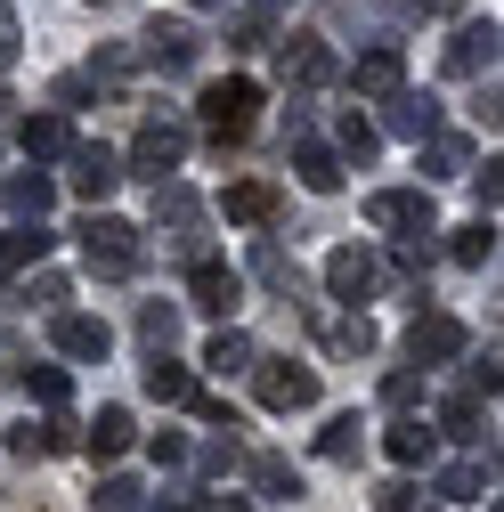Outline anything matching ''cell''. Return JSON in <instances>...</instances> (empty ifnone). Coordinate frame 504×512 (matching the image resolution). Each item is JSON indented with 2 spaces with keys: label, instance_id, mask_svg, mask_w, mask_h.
<instances>
[{
  "label": "cell",
  "instance_id": "1",
  "mask_svg": "<svg viewBox=\"0 0 504 512\" xmlns=\"http://www.w3.org/2000/svg\"><path fill=\"white\" fill-rule=\"evenodd\" d=\"M252 122H261V82H252V74L204 82V98H196V131H204L212 147H244Z\"/></svg>",
  "mask_w": 504,
  "mask_h": 512
},
{
  "label": "cell",
  "instance_id": "2",
  "mask_svg": "<svg viewBox=\"0 0 504 512\" xmlns=\"http://www.w3.org/2000/svg\"><path fill=\"white\" fill-rule=\"evenodd\" d=\"M74 236H82V269H90V277H106V285L139 277V261H147V236H139L131 220H114V212H90Z\"/></svg>",
  "mask_w": 504,
  "mask_h": 512
},
{
  "label": "cell",
  "instance_id": "3",
  "mask_svg": "<svg viewBox=\"0 0 504 512\" xmlns=\"http://www.w3.org/2000/svg\"><path fill=\"white\" fill-rule=\"evenodd\" d=\"M366 228H383L391 244H431L439 236L431 187H374V196H366Z\"/></svg>",
  "mask_w": 504,
  "mask_h": 512
},
{
  "label": "cell",
  "instance_id": "4",
  "mask_svg": "<svg viewBox=\"0 0 504 512\" xmlns=\"http://www.w3.org/2000/svg\"><path fill=\"white\" fill-rule=\"evenodd\" d=\"M187 155V122L179 114H139V131H131V155H122V179H171Z\"/></svg>",
  "mask_w": 504,
  "mask_h": 512
},
{
  "label": "cell",
  "instance_id": "5",
  "mask_svg": "<svg viewBox=\"0 0 504 512\" xmlns=\"http://www.w3.org/2000/svg\"><path fill=\"white\" fill-rule=\"evenodd\" d=\"M252 399L269 415H309L318 407V366L301 358H252Z\"/></svg>",
  "mask_w": 504,
  "mask_h": 512
},
{
  "label": "cell",
  "instance_id": "6",
  "mask_svg": "<svg viewBox=\"0 0 504 512\" xmlns=\"http://www.w3.org/2000/svg\"><path fill=\"white\" fill-rule=\"evenodd\" d=\"M139 57H147L155 74H196L204 66V33L187 25V17H155L147 41H139Z\"/></svg>",
  "mask_w": 504,
  "mask_h": 512
},
{
  "label": "cell",
  "instance_id": "7",
  "mask_svg": "<svg viewBox=\"0 0 504 512\" xmlns=\"http://www.w3.org/2000/svg\"><path fill=\"white\" fill-rule=\"evenodd\" d=\"M155 228H171V244L187 252V261H204V204H196V187L163 179L155 187Z\"/></svg>",
  "mask_w": 504,
  "mask_h": 512
},
{
  "label": "cell",
  "instance_id": "8",
  "mask_svg": "<svg viewBox=\"0 0 504 512\" xmlns=\"http://www.w3.org/2000/svg\"><path fill=\"white\" fill-rule=\"evenodd\" d=\"M374 285H383V261H374L366 244H334V252H326V293H334V301L358 309V301H374Z\"/></svg>",
  "mask_w": 504,
  "mask_h": 512
},
{
  "label": "cell",
  "instance_id": "9",
  "mask_svg": "<svg viewBox=\"0 0 504 512\" xmlns=\"http://www.w3.org/2000/svg\"><path fill=\"white\" fill-rule=\"evenodd\" d=\"M187 301H196L204 317H236V301H244V277L220 261V252H204V261H187Z\"/></svg>",
  "mask_w": 504,
  "mask_h": 512
},
{
  "label": "cell",
  "instance_id": "10",
  "mask_svg": "<svg viewBox=\"0 0 504 512\" xmlns=\"http://www.w3.org/2000/svg\"><path fill=\"white\" fill-rule=\"evenodd\" d=\"M277 74H285L293 90H326V82H334V49H326V33H285V41H277Z\"/></svg>",
  "mask_w": 504,
  "mask_h": 512
},
{
  "label": "cell",
  "instance_id": "11",
  "mask_svg": "<svg viewBox=\"0 0 504 512\" xmlns=\"http://www.w3.org/2000/svg\"><path fill=\"white\" fill-rule=\"evenodd\" d=\"M220 212H228V228H277L285 187H277V179H228V187H220Z\"/></svg>",
  "mask_w": 504,
  "mask_h": 512
},
{
  "label": "cell",
  "instance_id": "12",
  "mask_svg": "<svg viewBox=\"0 0 504 512\" xmlns=\"http://www.w3.org/2000/svg\"><path fill=\"white\" fill-rule=\"evenodd\" d=\"M66 163H74V171H66V179H74V196H82L90 212L122 187V155H114V147H98V139H74V155H66Z\"/></svg>",
  "mask_w": 504,
  "mask_h": 512
},
{
  "label": "cell",
  "instance_id": "13",
  "mask_svg": "<svg viewBox=\"0 0 504 512\" xmlns=\"http://www.w3.org/2000/svg\"><path fill=\"white\" fill-rule=\"evenodd\" d=\"M464 350H472V334L456 326L448 309H423L415 326H407V358H415V366H448V358H464Z\"/></svg>",
  "mask_w": 504,
  "mask_h": 512
},
{
  "label": "cell",
  "instance_id": "14",
  "mask_svg": "<svg viewBox=\"0 0 504 512\" xmlns=\"http://www.w3.org/2000/svg\"><path fill=\"white\" fill-rule=\"evenodd\" d=\"M49 342H57V358H82V366H98V358L114 350V326H106V317H90V309H57Z\"/></svg>",
  "mask_w": 504,
  "mask_h": 512
},
{
  "label": "cell",
  "instance_id": "15",
  "mask_svg": "<svg viewBox=\"0 0 504 512\" xmlns=\"http://www.w3.org/2000/svg\"><path fill=\"white\" fill-rule=\"evenodd\" d=\"M350 90H358V98H374V106H383V98H399V90H407V57H399V41L366 49L358 66H350Z\"/></svg>",
  "mask_w": 504,
  "mask_h": 512
},
{
  "label": "cell",
  "instance_id": "16",
  "mask_svg": "<svg viewBox=\"0 0 504 512\" xmlns=\"http://www.w3.org/2000/svg\"><path fill=\"white\" fill-rule=\"evenodd\" d=\"M383 131L423 147V139L439 131V98H431V90H399V98H383Z\"/></svg>",
  "mask_w": 504,
  "mask_h": 512
},
{
  "label": "cell",
  "instance_id": "17",
  "mask_svg": "<svg viewBox=\"0 0 504 512\" xmlns=\"http://www.w3.org/2000/svg\"><path fill=\"white\" fill-rule=\"evenodd\" d=\"M17 147H25V163H57V155H74V122L57 114V106L49 114H25L17 122Z\"/></svg>",
  "mask_w": 504,
  "mask_h": 512
},
{
  "label": "cell",
  "instance_id": "18",
  "mask_svg": "<svg viewBox=\"0 0 504 512\" xmlns=\"http://www.w3.org/2000/svg\"><path fill=\"white\" fill-rule=\"evenodd\" d=\"M383 456H391V464H399V472H423V464H431V456H439V431H431V423H423V415H399V423H391V431H383Z\"/></svg>",
  "mask_w": 504,
  "mask_h": 512
},
{
  "label": "cell",
  "instance_id": "19",
  "mask_svg": "<svg viewBox=\"0 0 504 512\" xmlns=\"http://www.w3.org/2000/svg\"><path fill=\"white\" fill-rule=\"evenodd\" d=\"M244 480H252V496H269V504H301V464L277 456V447H261V456L244 464Z\"/></svg>",
  "mask_w": 504,
  "mask_h": 512
},
{
  "label": "cell",
  "instance_id": "20",
  "mask_svg": "<svg viewBox=\"0 0 504 512\" xmlns=\"http://www.w3.org/2000/svg\"><path fill=\"white\" fill-rule=\"evenodd\" d=\"M415 171H423V187H431V179H464V171H472V139H464V131H431V139L415 147Z\"/></svg>",
  "mask_w": 504,
  "mask_h": 512
},
{
  "label": "cell",
  "instance_id": "21",
  "mask_svg": "<svg viewBox=\"0 0 504 512\" xmlns=\"http://www.w3.org/2000/svg\"><path fill=\"white\" fill-rule=\"evenodd\" d=\"M49 244H57V236H49L41 220H17L9 236H0V269H9V277H33V269L49 261Z\"/></svg>",
  "mask_w": 504,
  "mask_h": 512
},
{
  "label": "cell",
  "instance_id": "22",
  "mask_svg": "<svg viewBox=\"0 0 504 512\" xmlns=\"http://www.w3.org/2000/svg\"><path fill=\"white\" fill-rule=\"evenodd\" d=\"M480 66L496 74V17H488V25H456V41H448V74H456V82L480 74Z\"/></svg>",
  "mask_w": 504,
  "mask_h": 512
},
{
  "label": "cell",
  "instance_id": "23",
  "mask_svg": "<svg viewBox=\"0 0 504 512\" xmlns=\"http://www.w3.org/2000/svg\"><path fill=\"white\" fill-rule=\"evenodd\" d=\"M293 179L309 187V196H334V187H342V155L318 147V139H293Z\"/></svg>",
  "mask_w": 504,
  "mask_h": 512
},
{
  "label": "cell",
  "instance_id": "24",
  "mask_svg": "<svg viewBox=\"0 0 504 512\" xmlns=\"http://www.w3.org/2000/svg\"><path fill=\"white\" fill-rule=\"evenodd\" d=\"M139 382H147V399H163V407H187V399H196V391H204V382H196V374H187V366H179L171 350H155Z\"/></svg>",
  "mask_w": 504,
  "mask_h": 512
},
{
  "label": "cell",
  "instance_id": "25",
  "mask_svg": "<svg viewBox=\"0 0 504 512\" xmlns=\"http://www.w3.org/2000/svg\"><path fill=\"white\" fill-rule=\"evenodd\" d=\"M488 480H496V456H488V464H480V456H464V464H448V472L431 480V496H448V504H480V496H488Z\"/></svg>",
  "mask_w": 504,
  "mask_h": 512
},
{
  "label": "cell",
  "instance_id": "26",
  "mask_svg": "<svg viewBox=\"0 0 504 512\" xmlns=\"http://www.w3.org/2000/svg\"><path fill=\"white\" fill-rule=\"evenodd\" d=\"M131 439H139V423H131V407H98V423L82 431V447H90L98 464H114V456H122V447H131Z\"/></svg>",
  "mask_w": 504,
  "mask_h": 512
},
{
  "label": "cell",
  "instance_id": "27",
  "mask_svg": "<svg viewBox=\"0 0 504 512\" xmlns=\"http://www.w3.org/2000/svg\"><path fill=\"white\" fill-rule=\"evenodd\" d=\"M0 196H9V212H17V220H49L57 179H49V171H9V187H0Z\"/></svg>",
  "mask_w": 504,
  "mask_h": 512
},
{
  "label": "cell",
  "instance_id": "28",
  "mask_svg": "<svg viewBox=\"0 0 504 512\" xmlns=\"http://www.w3.org/2000/svg\"><path fill=\"white\" fill-rule=\"evenodd\" d=\"M252 277H261L269 293H285V301L301 293V269H293V252H285L277 236H261V244H252Z\"/></svg>",
  "mask_w": 504,
  "mask_h": 512
},
{
  "label": "cell",
  "instance_id": "29",
  "mask_svg": "<svg viewBox=\"0 0 504 512\" xmlns=\"http://www.w3.org/2000/svg\"><path fill=\"white\" fill-rule=\"evenodd\" d=\"M431 431H439V439H472V447H480V439H488V431H480V399H472V391H448V399H439V423H431Z\"/></svg>",
  "mask_w": 504,
  "mask_h": 512
},
{
  "label": "cell",
  "instance_id": "30",
  "mask_svg": "<svg viewBox=\"0 0 504 512\" xmlns=\"http://www.w3.org/2000/svg\"><path fill=\"white\" fill-rule=\"evenodd\" d=\"M326 350H342V358H374V350H383V334H374V317H334V326H326Z\"/></svg>",
  "mask_w": 504,
  "mask_h": 512
},
{
  "label": "cell",
  "instance_id": "31",
  "mask_svg": "<svg viewBox=\"0 0 504 512\" xmlns=\"http://www.w3.org/2000/svg\"><path fill=\"white\" fill-rule=\"evenodd\" d=\"M448 261H456V269H488V261H496V220L456 228V236H448Z\"/></svg>",
  "mask_w": 504,
  "mask_h": 512
},
{
  "label": "cell",
  "instance_id": "32",
  "mask_svg": "<svg viewBox=\"0 0 504 512\" xmlns=\"http://www.w3.org/2000/svg\"><path fill=\"white\" fill-rule=\"evenodd\" d=\"M358 447H366V423H358V415H326L318 456H326V464H358Z\"/></svg>",
  "mask_w": 504,
  "mask_h": 512
},
{
  "label": "cell",
  "instance_id": "33",
  "mask_svg": "<svg viewBox=\"0 0 504 512\" xmlns=\"http://www.w3.org/2000/svg\"><path fill=\"white\" fill-rule=\"evenodd\" d=\"M25 399H41L49 415H66L74 407V374L66 366H25Z\"/></svg>",
  "mask_w": 504,
  "mask_h": 512
},
{
  "label": "cell",
  "instance_id": "34",
  "mask_svg": "<svg viewBox=\"0 0 504 512\" xmlns=\"http://www.w3.org/2000/svg\"><path fill=\"white\" fill-rule=\"evenodd\" d=\"M252 358H261V350H252L236 326H220V334L204 342V366H212V374H252Z\"/></svg>",
  "mask_w": 504,
  "mask_h": 512
},
{
  "label": "cell",
  "instance_id": "35",
  "mask_svg": "<svg viewBox=\"0 0 504 512\" xmlns=\"http://www.w3.org/2000/svg\"><path fill=\"white\" fill-rule=\"evenodd\" d=\"M139 342H147V358L179 342V309L171 301H139Z\"/></svg>",
  "mask_w": 504,
  "mask_h": 512
},
{
  "label": "cell",
  "instance_id": "36",
  "mask_svg": "<svg viewBox=\"0 0 504 512\" xmlns=\"http://www.w3.org/2000/svg\"><path fill=\"white\" fill-rule=\"evenodd\" d=\"M90 504H98V512H147V488H139V480H131V472H106V480H98V496H90Z\"/></svg>",
  "mask_w": 504,
  "mask_h": 512
},
{
  "label": "cell",
  "instance_id": "37",
  "mask_svg": "<svg viewBox=\"0 0 504 512\" xmlns=\"http://www.w3.org/2000/svg\"><path fill=\"white\" fill-rule=\"evenodd\" d=\"M374 147H383V131L366 114H342V163H374Z\"/></svg>",
  "mask_w": 504,
  "mask_h": 512
},
{
  "label": "cell",
  "instance_id": "38",
  "mask_svg": "<svg viewBox=\"0 0 504 512\" xmlns=\"http://www.w3.org/2000/svg\"><path fill=\"white\" fill-rule=\"evenodd\" d=\"M269 41H277L269 17H236V25H228V57H252V49H269Z\"/></svg>",
  "mask_w": 504,
  "mask_h": 512
},
{
  "label": "cell",
  "instance_id": "39",
  "mask_svg": "<svg viewBox=\"0 0 504 512\" xmlns=\"http://www.w3.org/2000/svg\"><path fill=\"white\" fill-rule=\"evenodd\" d=\"M472 196H480V220H496V204H504V163L496 155L472 163Z\"/></svg>",
  "mask_w": 504,
  "mask_h": 512
},
{
  "label": "cell",
  "instance_id": "40",
  "mask_svg": "<svg viewBox=\"0 0 504 512\" xmlns=\"http://www.w3.org/2000/svg\"><path fill=\"white\" fill-rule=\"evenodd\" d=\"M374 512H431V496L415 480H383V488H374Z\"/></svg>",
  "mask_w": 504,
  "mask_h": 512
},
{
  "label": "cell",
  "instance_id": "41",
  "mask_svg": "<svg viewBox=\"0 0 504 512\" xmlns=\"http://www.w3.org/2000/svg\"><path fill=\"white\" fill-rule=\"evenodd\" d=\"M415 399H423V374H415V366H391V374H383V407H399V415H407Z\"/></svg>",
  "mask_w": 504,
  "mask_h": 512
},
{
  "label": "cell",
  "instance_id": "42",
  "mask_svg": "<svg viewBox=\"0 0 504 512\" xmlns=\"http://www.w3.org/2000/svg\"><path fill=\"white\" fill-rule=\"evenodd\" d=\"M496 382H504V374H496V342H488V350H472V366H464V391H472V399H496Z\"/></svg>",
  "mask_w": 504,
  "mask_h": 512
},
{
  "label": "cell",
  "instance_id": "43",
  "mask_svg": "<svg viewBox=\"0 0 504 512\" xmlns=\"http://www.w3.org/2000/svg\"><path fill=\"white\" fill-rule=\"evenodd\" d=\"M187 407H196V415H204L212 431H244V415H236V407H228L220 391H196V399H187Z\"/></svg>",
  "mask_w": 504,
  "mask_h": 512
},
{
  "label": "cell",
  "instance_id": "44",
  "mask_svg": "<svg viewBox=\"0 0 504 512\" xmlns=\"http://www.w3.org/2000/svg\"><path fill=\"white\" fill-rule=\"evenodd\" d=\"M204 472H212V480H228V472H244V456H236V431H220V439L204 447Z\"/></svg>",
  "mask_w": 504,
  "mask_h": 512
},
{
  "label": "cell",
  "instance_id": "45",
  "mask_svg": "<svg viewBox=\"0 0 504 512\" xmlns=\"http://www.w3.org/2000/svg\"><path fill=\"white\" fill-rule=\"evenodd\" d=\"M147 447H155V464H187V456H196V439H187V431H155Z\"/></svg>",
  "mask_w": 504,
  "mask_h": 512
},
{
  "label": "cell",
  "instance_id": "46",
  "mask_svg": "<svg viewBox=\"0 0 504 512\" xmlns=\"http://www.w3.org/2000/svg\"><path fill=\"white\" fill-rule=\"evenodd\" d=\"M187 512H252L244 496H220V488H196V496H187Z\"/></svg>",
  "mask_w": 504,
  "mask_h": 512
},
{
  "label": "cell",
  "instance_id": "47",
  "mask_svg": "<svg viewBox=\"0 0 504 512\" xmlns=\"http://www.w3.org/2000/svg\"><path fill=\"white\" fill-rule=\"evenodd\" d=\"M17 49H25V41H17V9H9V0H0V66H9Z\"/></svg>",
  "mask_w": 504,
  "mask_h": 512
},
{
  "label": "cell",
  "instance_id": "48",
  "mask_svg": "<svg viewBox=\"0 0 504 512\" xmlns=\"http://www.w3.org/2000/svg\"><path fill=\"white\" fill-rule=\"evenodd\" d=\"M464 0H407V17H456Z\"/></svg>",
  "mask_w": 504,
  "mask_h": 512
},
{
  "label": "cell",
  "instance_id": "49",
  "mask_svg": "<svg viewBox=\"0 0 504 512\" xmlns=\"http://www.w3.org/2000/svg\"><path fill=\"white\" fill-rule=\"evenodd\" d=\"M269 9H277V0H252V17H269Z\"/></svg>",
  "mask_w": 504,
  "mask_h": 512
},
{
  "label": "cell",
  "instance_id": "50",
  "mask_svg": "<svg viewBox=\"0 0 504 512\" xmlns=\"http://www.w3.org/2000/svg\"><path fill=\"white\" fill-rule=\"evenodd\" d=\"M187 9H220V0H187Z\"/></svg>",
  "mask_w": 504,
  "mask_h": 512
},
{
  "label": "cell",
  "instance_id": "51",
  "mask_svg": "<svg viewBox=\"0 0 504 512\" xmlns=\"http://www.w3.org/2000/svg\"><path fill=\"white\" fill-rule=\"evenodd\" d=\"M0 114H9V82H0Z\"/></svg>",
  "mask_w": 504,
  "mask_h": 512
},
{
  "label": "cell",
  "instance_id": "52",
  "mask_svg": "<svg viewBox=\"0 0 504 512\" xmlns=\"http://www.w3.org/2000/svg\"><path fill=\"white\" fill-rule=\"evenodd\" d=\"M49 512H66V504H49Z\"/></svg>",
  "mask_w": 504,
  "mask_h": 512
}]
</instances>
